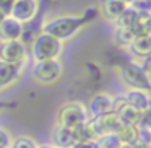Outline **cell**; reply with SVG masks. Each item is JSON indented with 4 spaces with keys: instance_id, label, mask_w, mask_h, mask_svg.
I'll return each mask as SVG.
<instances>
[{
    "instance_id": "6da1fadb",
    "label": "cell",
    "mask_w": 151,
    "mask_h": 148,
    "mask_svg": "<svg viewBox=\"0 0 151 148\" xmlns=\"http://www.w3.org/2000/svg\"><path fill=\"white\" fill-rule=\"evenodd\" d=\"M89 17L86 15H57L50 17L42 23V33L50 34L52 38L62 41H70L86 26Z\"/></svg>"
},
{
    "instance_id": "7a4b0ae2",
    "label": "cell",
    "mask_w": 151,
    "mask_h": 148,
    "mask_svg": "<svg viewBox=\"0 0 151 148\" xmlns=\"http://www.w3.org/2000/svg\"><path fill=\"white\" fill-rule=\"evenodd\" d=\"M65 43L52 38L50 34L41 31L29 46V54L34 62H42V60H57L60 59L63 52Z\"/></svg>"
},
{
    "instance_id": "3957f363",
    "label": "cell",
    "mask_w": 151,
    "mask_h": 148,
    "mask_svg": "<svg viewBox=\"0 0 151 148\" xmlns=\"http://www.w3.org/2000/svg\"><path fill=\"white\" fill-rule=\"evenodd\" d=\"M122 82L133 90H143L151 93V73L138 60H127L119 67Z\"/></svg>"
},
{
    "instance_id": "277c9868",
    "label": "cell",
    "mask_w": 151,
    "mask_h": 148,
    "mask_svg": "<svg viewBox=\"0 0 151 148\" xmlns=\"http://www.w3.org/2000/svg\"><path fill=\"white\" fill-rule=\"evenodd\" d=\"M89 121V114L86 104H83L81 101H68L63 103L57 111V124L63 125L67 129H75L85 125Z\"/></svg>"
},
{
    "instance_id": "5b68a950",
    "label": "cell",
    "mask_w": 151,
    "mask_h": 148,
    "mask_svg": "<svg viewBox=\"0 0 151 148\" xmlns=\"http://www.w3.org/2000/svg\"><path fill=\"white\" fill-rule=\"evenodd\" d=\"M31 77L37 85L52 86L59 83L63 77V64L60 59L57 60H42V62H34L31 69Z\"/></svg>"
},
{
    "instance_id": "8992f818",
    "label": "cell",
    "mask_w": 151,
    "mask_h": 148,
    "mask_svg": "<svg viewBox=\"0 0 151 148\" xmlns=\"http://www.w3.org/2000/svg\"><path fill=\"white\" fill-rule=\"evenodd\" d=\"M28 59V47L23 41L0 43V60L12 65H24Z\"/></svg>"
},
{
    "instance_id": "52a82bcc",
    "label": "cell",
    "mask_w": 151,
    "mask_h": 148,
    "mask_svg": "<svg viewBox=\"0 0 151 148\" xmlns=\"http://www.w3.org/2000/svg\"><path fill=\"white\" fill-rule=\"evenodd\" d=\"M41 4L39 0H15L13 7H12L8 17L15 18L17 21L26 25L29 21H33L39 13Z\"/></svg>"
},
{
    "instance_id": "ba28073f",
    "label": "cell",
    "mask_w": 151,
    "mask_h": 148,
    "mask_svg": "<svg viewBox=\"0 0 151 148\" xmlns=\"http://www.w3.org/2000/svg\"><path fill=\"white\" fill-rule=\"evenodd\" d=\"M86 109H88L89 119H98L106 114H111L114 112V96L106 91L96 93L86 104Z\"/></svg>"
},
{
    "instance_id": "9c48e42d",
    "label": "cell",
    "mask_w": 151,
    "mask_h": 148,
    "mask_svg": "<svg viewBox=\"0 0 151 148\" xmlns=\"http://www.w3.org/2000/svg\"><path fill=\"white\" fill-rule=\"evenodd\" d=\"M23 34H24V25L12 17H7L4 20V23L0 25V43L21 41Z\"/></svg>"
},
{
    "instance_id": "30bf717a",
    "label": "cell",
    "mask_w": 151,
    "mask_h": 148,
    "mask_svg": "<svg viewBox=\"0 0 151 148\" xmlns=\"http://www.w3.org/2000/svg\"><path fill=\"white\" fill-rule=\"evenodd\" d=\"M122 96H124L125 103H127L128 106H132L133 109L140 111L141 114L146 112L148 109H151V93H148V91L128 88Z\"/></svg>"
},
{
    "instance_id": "8fae6325",
    "label": "cell",
    "mask_w": 151,
    "mask_h": 148,
    "mask_svg": "<svg viewBox=\"0 0 151 148\" xmlns=\"http://www.w3.org/2000/svg\"><path fill=\"white\" fill-rule=\"evenodd\" d=\"M23 70H24V65H12V64L0 60V91L8 90L15 83H18Z\"/></svg>"
},
{
    "instance_id": "7c38bea8",
    "label": "cell",
    "mask_w": 151,
    "mask_h": 148,
    "mask_svg": "<svg viewBox=\"0 0 151 148\" xmlns=\"http://www.w3.org/2000/svg\"><path fill=\"white\" fill-rule=\"evenodd\" d=\"M127 8H128V5L120 2V0H101V4H99L101 15L107 21H111V23H115L124 15V12Z\"/></svg>"
},
{
    "instance_id": "4fadbf2b",
    "label": "cell",
    "mask_w": 151,
    "mask_h": 148,
    "mask_svg": "<svg viewBox=\"0 0 151 148\" xmlns=\"http://www.w3.org/2000/svg\"><path fill=\"white\" fill-rule=\"evenodd\" d=\"M128 52L133 56V60H148L151 59V34L138 36L128 47Z\"/></svg>"
},
{
    "instance_id": "5bb4252c",
    "label": "cell",
    "mask_w": 151,
    "mask_h": 148,
    "mask_svg": "<svg viewBox=\"0 0 151 148\" xmlns=\"http://www.w3.org/2000/svg\"><path fill=\"white\" fill-rule=\"evenodd\" d=\"M76 143L75 132L72 129H67L63 125L57 124L52 130V145L55 148H73Z\"/></svg>"
},
{
    "instance_id": "9a60e30c",
    "label": "cell",
    "mask_w": 151,
    "mask_h": 148,
    "mask_svg": "<svg viewBox=\"0 0 151 148\" xmlns=\"http://www.w3.org/2000/svg\"><path fill=\"white\" fill-rule=\"evenodd\" d=\"M150 23H151V13H148V12H137V15H135L128 30L132 31V34L135 38L145 36L150 31Z\"/></svg>"
},
{
    "instance_id": "2e32d148",
    "label": "cell",
    "mask_w": 151,
    "mask_h": 148,
    "mask_svg": "<svg viewBox=\"0 0 151 148\" xmlns=\"http://www.w3.org/2000/svg\"><path fill=\"white\" fill-rule=\"evenodd\" d=\"M115 135H117L120 145H127V147H130V145L138 143L140 127H135V125H122L120 124V127L117 129Z\"/></svg>"
},
{
    "instance_id": "e0dca14e",
    "label": "cell",
    "mask_w": 151,
    "mask_h": 148,
    "mask_svg": "<svg viewBox=\"0 0 151 148\" xmlns=\"http://www.w3.org/2000/svg\"><path fill=\"white\" fill-rule=\"evenodd\" d=\"M114 39H115V43H117L120 47L128 49V47H130V44L133 43L135 36L132 34V31L128 30V28H115Z\"/></svg>"
},
{
    "instance_id": "ac0fdd59",
    "label": "cell",
    "mask_w": 151,
    "mask_h": 148,
    "mask_svg": "<svg viewBox=\"0 0 151 148\" xmlns=\"http://www.w3.org/2000/svg\"><path fill=\"white\" fill-rule=\"evenodd\" d=\"M39 143L34 140L29 135H18V137H13L12 140L10 148H37Z\"/></svg>"
},
{
    "instance_id": "d6986e66",
    "label": "cell",
    "mask_w": 151,
    "mask_h": 148,
    "mask_svg": "<svg viewBox=\"0 0 151 148\" xmlns=\"http://www.w3.org/2000/svg\"><path fill=\"white\" fill-rule=\"evenodd\" d=\"M94 143H96V148H119L120 147V142H119V138L115 134L101 135Z\"/></svg>"
},
{
    "instance_id": "ffe728a7",
    "label": "cell",
    "mask_w": 151,
    "mask_h": 148,
    "mask_svg": "<svg viewBox=\"0 0 151 148\" xmlns=\"http://www.w3.org/2000/svg\"><path fill=\"white\" fill-rule=\"evenodd\" d=\"M12 140H13L12 134L5 127H2V125H0V148H10Z\"/></svg>"
},
{
    "instance_id": "44dd1931",
    "label": "cell",
    "mask_w": 151,
    "mask_h": 148,
    "mask_svg": "<svg viewBox=\"0 0 151 148\" xmlns=\"http://www.w3.org/2000/svg\"><path fill=\"white\" fill-rule=\"evenodd\" d=\"M138 127L151 132V109H148L146 112L141 114V121H140V125H138Z\"/></svg>"
},
{
    "instance_id": "7402d4cb",
    "label": "cell",
    "mask_w": 151,
    "mask_h": 148,
    "mask_svg": "<svg viewBox=\"0 0 151 148\" xmlns=\"http://www.w3.org/2000/svg\"><path fill=\"white\" fill-rule=\"evenodd\" d=\"M13 4H15V0H0V10L4 12L5 15H8L12 7H13Z\"/></svg>"
},
{
    "instance_id": "603a6c76",
    "label": "cell",
    "mask_w": 151,
    "mask_h": 148,
    "mask_svg": "<svg viewBox=\"0 0 151 148\" xmlns=\"http://www.w3.org/2000/svg\"><path fill=\"white\" fill-rule=\"evenodd\" d=\"M73 148H96V143H75Z\"/></svg>"
},
{
    "instance_id": "cb8c5ba5",
    "label": "cell",
    "mask_w": 151,
    "mask_h": 148,
    "mask_svg": "<svg viewBox=\"0 0 151 148\" xmlns=\"http://www.w3.org/2000/svg\"><path fill=\"white\" fill-rule=\"evenodd\" d=\"M12 106H15V103H10V101H0V112L4 111L5 108H12Z\"/></svg>"
},
{
    "instance_id": "d4e9b609",
    "label": "cell",
    "mask_w": 151,
    "mask_h": 148,
    "mask_svg": "<svg viewBox=\"0 0 151 148\" xmlns=\"http://www.w3.org/2000/svg\"><path fill=\"white\" fill-rule=\"evenodd\" d=\"M37 148H55V147H54L52 143H42V145L39 143V147H37Z\"/></svg>"
},
{
    "instance_id": "484cf974",
    "label": "cell",
    "mask_w": 151,
    "mask_h": 148,
    "mask_svg": "<svg viewBox=\"0 0 151 148\" xmlns=\"http://www.w3.org/2000/svg\"><path fill=\"white\" fill-rule=\"evenodd\" d=\"M7 17H8V15H5V13H4V12L0 10V25L4 23V20H5V18H7Z\"/></svg>"
},
{
    "instance_id": "4316f807",
    "label": "cell",
    "mask_w": 151,
    "mask_h": 148,
    "mask_svg": "<svg viewBox=\"0 0 151 148\" xmlns=\"http://www.w3.org/2000/svg\"><path fill=\"white\" fill-rule=\"evenodd\" d=\"M120 2H124V4H127V5H132L135 0H120Z\"/></svg>"
},
{
    "instance_id": "83f0119b",
    "label": "cell",
    "mask_w": 151,
    "mask_h": 148,
    "mask_svg": "<svg viewBox=\"0 0 151 148\" xmlns=\"http://www.w3.org/2000/svg\"><path fill=\"white\" fill-rule=\"evenodd\" d=\"M119 148H130V147H127V145H120Z\"/></svg>"
},
{
    "instance_id": "f1b7e54d",
    "label": "cell",
    "mask_w": 151,
    "mask_h": 148,
    "mask_svg": "<svg viewBox=\"0 0 151 148\" xmlns=\"http://www.w3.org/2000/svg\"><path fill=\"white\" fill-rule=\"evenodd\" d=\"M148 34H151V23H150V31H148Z\"/></svg>"
}]
</instances>
